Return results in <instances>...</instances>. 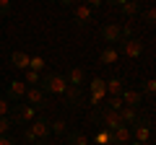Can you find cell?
I'll return each instance as SVG.
<instances>
[{"mask_svg": "<svg viewBox=\"0 0 156 145\" xmlns=\"http://www.w3.org/2000/svg\"><path fill=\"white\" fill-rule=\"evenodd\" d=\"M104 106H107V109H112V112H120V109H122L125 104H122V99H120V96H109Z\"/></svg>", "mask_w": 156, "mask_h": 145, "instance_id": "obj_27", "label": "cell"}, {"mask_svg": "<svg viewBox=\"0 0 156 145\" xmlns=\"http://www.w3.org/2000/svg\"><path fill=\"white\" fill-rule=\"evenodd\" d=\"M101 39L107 42V47H115V42H122V26L120 23H104L101 26Z\"/></svg>", "mask_w": 156, "mask_h": 145, "instance_id": "obj_7", "label": "cell"}, {"mask_svg": "<svg viewBox=\"0 0 156 145\" xmlns=\"http://www.w3.org/2000/svg\"><path fill=\"white\" fill-rule=\"evenodd\" d=\"M143 21L148 23V26L156 21V11H154V8H146V11H143Z\"/></svg>", "mask_w": 156, "mask_h": 145, "instance_id": "obj_32", "label": "cell"}, {"mask_svg": "<svg viewBox=\"0 0 156 145\" xmlns=\"http://www.w3.org/2000/svg\"><path fill=\"white\" fill-rule=\"evenodd\" d=\"M60 3H62V5H68V8H73V5L78 3V0H60Z\"/></svg>", "mask_w": 156, "mask_h": 145, "instance_id": "obj_38", "label": "cell"}, {"mask_svg": "<svg viewBox=\"0 0 156 145\" xmlns=\"http://www.w3.org/2000/svg\"><path fill=\"white\" fill-rule=\"evenodd\" d=\"M104 88H107V96H120L122 88H125V80L120 78V75H115V78L104 80Z\"/></svg>", "mask_w": 156, "mask_h": 145, "instance_id": "obj_15", "label": "cell"}, {"mask_svg": "<svg viewBox=\"0 0 156 145\" xmlns=\"http://www.w3.org/2000/svg\"><path fill=\"white\" fill-rule=\"evenodd\" d=\"M13 124H16V117H13V114H5V117H0V135H11Z\"/></svg>", "mask_w": 156, "mask_h": 145, "instance_id": "obj_24", "label": "cell"}, {"mask_svg": "<svg viewBox=\"0 0 156 145\" xmlns=\"http://www.w3.org/2000/svg\"><path fill=\"white\" fill-rule=\"evenodd\" d=\"M120 52H122L125 57H130V60H138V57L143 55V42H140L138 36H133V39H125L122 47H120Z\"/></svg>", "mask_w": 156, "mask_h": 145, "instance_id": "obj_9", "label": "cell"}, {"mask_svg": "<svg viewBox=\"0 0 156 145\" xmlns=\"http://www.w3.org/2000/svg\"><path fill=\"white\" fill-rule=\"evenodd\" d=\"M29 130H31V135L37 140H47L52 135L50 132V119H47V117H37L34 122H29Z\"/></svg>", "mask_w": 156, "mask_h": 145, "instance_id": "obj_8", "label": "cell"}, {"mask_svg": "<svg viewBox=\"0 0 156 145\" xmlns=\"http://www.w3.org/2000/svg\"><path fill=\"white\" fill-rule=\"evenodd\" d=\"M89 93H99L101 99H107V88H104V78H91L89 80Z\"/></svg>", "mask_w": 156, "mask_h": 145, "instance_id": "obj_20", "label": "cell"}, {"mask_svg": "<svg viewBox=\"0 0 156 145\" xmlns=\"http://www.w3.org/2000/svg\"><path fill=\"white\" fill-rule=\"evenodd\" d=\"M86 101H89V106H101V104H104V99H101L99 93H89V99H86Z\"/></svg>", "mask_w": 156, "mask_h": 145, "instance_id": "obj_33", "label": "cell"}, {"mask_svg": "<svg viewBox=\"0 0 156 145\" xmlns=\"http://www.w3.org/2000/svg\"><path fill=\"white\" fill-rule=\"evenodd\" d=\"M13 117H16V124H29L37 119V109L29 104H21V101H16V109H13Z\"/></svg>", "mask_w": 156, "mask_h": 145, "instance_id": "obj_5", "label": "cell"}, {"mask_svg": "<svg viewBox=\"0 0 156 145\" xmlns=\"http://www.w3.org/2000/svg\"><path fill=\"white\" fill-rule=\"evenodd\" d=\"M117 117H120V122H122V124L133 127V124L138 122V109H133V106H122V109L117 112Z\"/></svg>", "mask_w": 156, "mask_h": 145, "instance_id": "obj_13", "label": "cell"}, {"mask_svg": "<svg viewBox=\"0 0 156 145\" xmlns=\"http://www.w3.org/2000/svg\"><path fill=\"white\" fill-rule=\"evenodd\" d=\"M133 36H135V34H133V23H125V26H122V42L125 39H133Z\"/></svg>", "mask_w": 156, "mask_h": 145, "instance_id": "obj_34", "label": "cell"}, {"mask_svg": "<svg viewBox=\"0 0 156 145\" xmlns=\"http://www.w3.org/2000/svg\"><path fill=\"white\" fill-rule=\"evenodd\" d=\"M26 88H29V86L23 83V80H8V86H5V99H8V101H21L23 93H26Z\"/></svg>", "mask_w": 156, "mask_h": 145, "instance_id": "obj_10", "label": "cell"}, {"mask_svg": "<svg viewBox=\"0 0 156 145\" xmlns=\"http://www.w3.org/2000/svg\"><path fill=\"white\" fill-rule=\"evenodd\" d=\"M23 101H26L29 106H34V109H47V93L39 86H29L26 88V93H23Z\"/></svg>", "mask_w": 156, "mask_h": 145, "instance_id": "obj_4", "label": "cell"}, {"mask_svg": "<svg viewBox=\"0 0 156 145\" xmlns=\"http://www.w3.org/2000/svg\"><path fill=\"white\" fill-rule=\"evenodd\" d=\"M39 88L44 91L47 96H60L62 99V93H65V88H68V80H65V75H60V72H42V80H39Z\"/></svg>", "mask_w": 156, "mask_h": 145, "instance_id": "obj_1", "label": "cell"}, {"mask_svg": "<svg viewBox=\"0 0 156 145\" xmlns=\"http://www.w3.org/2000/svg\"><path fill=\"white\" fill-rule=\"evenodd\" d=\"M128 145H140V143H135V140H130V143H128Z\"/></svg>", "mask_w": 156, "mask_h": 145, "instance_id": "obj_40", "label": "cell"}, {"mask_svg": "<svg viewBox=\"0 0 156 145\" xmlns=\"http://www.w3.org/2000/svg\"><path fill=\"white\" fill-rule=\"evenodd\" d=\"M94 145H112V137H109V130L99 127L94 132Z\"/></svg>", "mask_w": 156, "mask_h": 145, "instance_id": "obj_22", "label": "cell"}, {"mask_svg": "<svg viewBox=\"0 0 156 145\" xmlns=\"http://www.w3.org/2000/svg\"><path fill=\"white\" fill-rule=\"evenodd\" d=\"M11 8H13V0H0V18L8 16V13H11Z\"/></svg>", "mask_w": 156, "mask_h": 145, "instance_id": "obj_31", "label": "cell"}, {"mask_svg": "<svg viewBox=\"0 0 156 145\" xmlns=\"http://www.w3.org/2000/svg\"><path fill=\"white\" fill-rule=\"evenodd\" d=\"M73 21H76V26H89L94 21V11L86 3H76L73 5Z\"/></svg>", "mask_w": 156, "mask_h": 145, "instance_id": "obj_6", "label": "cell"}, {"mask_svg": "<svg viewBox=\"0 0 156 145\" xmlns=\"http://www.w3.org/2000/svg\"><path fill=\"white\" fill-rule=\"evenodd\" d=\"M81 101H83L81 88H78V86H68L65 93H62V104H65V106H78Z\"/></svg>", "mask_w": 156, "mask_h": 145, "instance_id": "obj_12", "label": "cell"}, {"mask_svg": "<svg viewBox=\"0 0 156 145\" xmlns=\"http://www.w3.org/2000/svg\"><path fill=\"white\" fill-rule=\"evenodd\" d=\"M65 135H68V145H89V137L81 130H73V132H65Z\"/></svg>", "mask_w": 156, "mask_h": 145, "instance_id": "obj_21", "label": "cell"}, {"mask_svg": "<svg viewBox=\"0 0 156 145\" xmlns=\"http://www.w3.org/2000/svg\"><path fill=\"white\" fill-rule=\"evenodd\" d=\"M65 80H68V86H78V88H81V86L86 83V72L81 70V67H70L68 75H65Z\"/></svg>", "mask_w": 156, "mask_h": 145, "instance_id": "obj_17", "label": "cell"}, {"mask_svg": "<svg viewBox=\"0 0 156 145\" xmlns=\"http://www.w3.org/2000/svg\"><path fill=\"white\" fill-rule=\"evenodd\" d=\"M5 114H11V101L5 96H0V117H5Z\"/></svg>", "mask_w": 156, "mask_h": 145, "instance_id": "obj_30", "label": "cell"}, {"mask_svg": "<svg viewBox=\"0 0 156 145\" xmlns=\"http://www.w3.org/2000/svg\"><path fill=\"white\" fill-rule=\"evenodd\" d=\"M151 122L148 119H140L138 117V122L133 124V127H130V137L135 140V143H140V145H148L151 143Z\"/></svg>", "mask_w": 156, "mask_h": 145, "instance_id": "obj_3", "label": "cell"}, {"mask_svg": "<svg viewBox=\"0 0 156 145\" xmlns=\"http://www.w3.org/2000/svg\"><path fill=\"white\" fill-rule=\"evenodd\" d=\"M117 60H120V49H117V47H104V49L99 52V62L101 65H115Z\"/></svg>", "mask_w": 156, "mask_h": 145, "instance_id": "obj_16", "label": "cell"}, {"mask_svg": "<svg viewBox=\"0 0 156 145\" xmlns=\"http://www.w3.org/2000/svg\"><path fill=\"white\" fill-rule=\"evenodd\" d=\"M135 3H140V0H135Z\"/></svg>", "mask_w": 156, "mask_h": 145, "instance_id": "obj_42", "label": "cell"}, {"mask_svg": "<svg viewBox=\"0 0 156 145\" xmlns=\"http://www.w3.org/2000/svg\"><path fill=\"white\" fill-rule=\"evenodd\" d=\"M120 13H122L125 18H135V16H140V3L128 0V3H122V5H120Z\"/></svg>", "mask_w": 156, "mask_h": 145, "instance_id": "obj_19", "label": "cell"}, {"mask_svg": "<svg viewBox=\"0 0 156 145\" xmlns=\"http://www.w3.org/2000/svg\"><path fill=\"white\" fill-rule=\"evenodd\" d=\"M143 93L148 96V99H151V96L156 93V80H154V78H148V80L143 83Z\"/></svg>", "mask_w": 156, "mask_h": 145, "instance_id": "obj_28", "label": "cell"}, {"mask_svg": "<svg viewBox=\"0 0 156 145\" xmlns=\"http://www.w3.org/2000/svg\"><path fill=\"white\" fill-rule=\"evenodd\" d=\"M104 3H107V5H112V8H120L122 3H128V0H104Z\"/></svg>", "mask_w": 156, "mask_h": 145, "instance_id": "obj_37", "label": "cell"}, {"mask_svg": "<svg viewBox=\"0 0 156 145\" xmlns=\"http://www.w3.org/2000/svg\"><path fill=\"white\" fill-rule=\"evenodd\" d=\"M29 70H37V72H44V70H47V60H44V57H39V55H34V57H29Z\"/></svg>", "mask_w": 156, "mask_h": 145, "instance_id": "obj_23", "label": "cell"}, {"mask_svg": "<svg viewBox=\"0 0 156 145\" xmlns=\"http://www.w3.org/2000/svg\"><path fill=\"white\" fill-rule=\"evenodd\" d=\"M50 132L65 135V132H68V122H65V119H55V122H50Z\"/></svg>", "mask_w": 156, "mask_h": 145, "instance_id": "obj_26", "label": "cell"}, {"mask_svg": "<svg viewBox=\"0 0 156 145\" xmlns=\"http://www.w3.org/2000/svg\"><path fill=\"white\" fill-rule=\"evenodd\" d=\"M0 145H16V137H11V135H0Z\"/></svg>", "mask_w": 156, "mask_h": 145, "instance_id": "obj_35", "label": "cell"}, {"mask_svg": "<svg viewBox=\"0 0 156 145\" xmlns=\"http://www.w3.org/2000/svg\"><path fill=\"white\" fill-rule=\"evenodd\" d=\"M50 3H60V0H50Z\"/></svg>", "mask_w": 156, "mask_h": 145, "instance_id": "obj_41", "label": "cell"}, {"mask_svg": "<svg viewBox=\"0 0 156 145\" xmlns=\"http://www.w3.org/2000/svg\"><path fill=\"white\" fill-rule=\"evenodd\" d=\"M34 145H50V143H47V140H37Z\"/></svg>", "mask_w": 156, "mask_h": 145, "instance_id": "obj_39", "label": "cell"}, {"mask_svg": "<svg viewBox=\"0 0 156 145\" xmlns=\"http://www.w3.org/2000/svg\"><path fill=\"white\" fill-rule=\"evenodd\" d=\"M109 137H112V143H122V145H128L130 140H133V137H130V127H128V124H120L117 130H112Z\"/></svg>", "mask_w": 156, "mask_h": 145, "instance_id": "obj_14", "label": "cell"}, {"mask_svg": "<svg viewBox=\"0 0 156 145\" xmlns=\"http://www.w3.org/2000/svg\"><path fill=\"white\" fill-rule=\"evenodd\" d=\"M120 99H122V104H125V106H133V109H138V106H140V101H143V96H140V91L128 88V86H125V88H122V93H120Z\"/></svg>", "mask_w": 156, "mask_h": 145, "instance_id": "obj_11", "label": "cell"}, {"mask_svg": "<svg viewBox=\"0 0 156 145\" xmlns=\"http://www.w3.org/2000/svg\"><path fill=\"white\" fill-rule=\"evenodd\" d=\"M39 80H42V72H37V70H23V83H26V86H39Z\"/></svg>", "mask_w": 156, "mask_h": 145, "instance_id": "obj_25", "label": "cell"}, {"mask_svg": "<svg viewBox=\"0 0 156 145\" xmlns=\"http://www.w3.org/2000/svg\"><path fill=\"white\" fill-rule=\"evenodd\" d=\"M86 5H89L91 11H96V8H101V5H104V0H86Z\"/></svg>", "mask_w": 156, "mask_h": 145, "instance_id": "obj_36", "label": "cell"}, {"mask_svg": "<svg viewBox=\"0 0 156 145\" xmlns=\"http://www.w3.org/2000/svg\"><path fill=\"white\" fill-rule=\"evenodd\" d=\"M29 57H31V55L16 49V52L11 55V67H16V70H29Z\"/></svg>", "mask_w": 156, "mask_h": 145, "instance_id": "obj_18", "label": "cell"}, {"mask_svg": "<svg viewBox=\"0 0 156 145\" xmlns=\"http://www.w3.org/2000/svg\"><path fill=\"white\" fill-rule=\"evenodd\" d=\"M21 140H23L26 145H34V143H37V137L31 135V130H29V127H23V130H21Z\"/></svg>", "mask_w": 156, "mask_h": 145, "instance_id": "obj_29", "label": "cell"}, {"mask_svg": "<svg viewBox=\"0 0 156 145\" xmlns=\"http://www.w3.org/2000/svg\"><path fill=\"white\" fill-rule=\"evenodd\" d=\"M91 119H94L99 127L109 130V132H112V130H117L120 124H122V122H120V117H117V112H112V109H107V106H99V112H96Z\"/></svg>", "mask_w": 156, "mask_h": 145, "instance_id": "obj_2", "label": "cell"}]
</instances>
